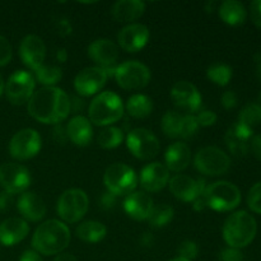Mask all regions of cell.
Instances as JSON below:
<instances>
[{"instance_id":"obj_22","label":"cell","mask_w":261,"mask_h":261,"mask_svg":"<svg viewBox=\"0 0 261 261\" xmlns=\"http://www.w3.org/2000/svg\"><path fill=\"white\" fill-rule=\"evenodd\" d=\"M153 206L154 205L152 198L143 191H134L129 194L124 201V209L127 216L137 221H144L149 218Z\"/></svg>"},{"instance_id":"obj_49","label":"cell","mask_w":261,"mask_h":261,"mask_svg":"<svg viewBox=\"0 0 261 261\" xmlns=\"http://www.w3.org/2000/svg\"><path fill=\"white\" fill-rule=\"evenodd\" d=\"M19 261H43V260L41 259V256L36 251L27 250V251L23 252V255L20 256Z\"/></svg>"},{"instance_id":"obj_1","label":"cell","mask_w":261,"mask_h":261,"mask_svg":"<svg viewBox=\"0 0 261 261\" xmlns=\"http://www.w3.org/2000/svg\"><path fill=\"white\" fill-rule=\"evenodd\" d=\"M71 102L68 94L58 87H43L28 101V112L42 124H58L70 114Z\"/></svg>"},{"instance_id":"obj_2","label":"cell","mask_w":261,"mask_h":261,"mask_svg":"<svg viewBox=\"0 0 261 261\" xmlns=\"http://www.w3.org/2000/svg\"><path fill=\"white\" fill-rule=\"evenodd\" d=\"M70 244V231L68 226L58 219L43 222L36 228L32 237V247L37 254L56 255Z\"/></svg>"},{"instance_id":"obj_24","label":"cell","mask_w":261,"mask_h":261,"mask_svg":"<svg viewBox=\"0 0 261 261\" xmlns=\"http://www.w3.org/2000/svg\"><path fill=\"white\" fill-rule=\"evenodd\" d=\"M190 160L191 152L188 145L185 143L176 142L171 144L166 150L165 166L168 168V171L180 172V171H184L190 165Z\"/></svg>"},{"instance_id":"obj_37","label":"cell","mask_w":261,"mask_h":261,"mask_svg":"<svg viewBox=\"0 0 261 261\" xmlns=\"http://www.w3.org/2000/svg\"><path fill=\"white\" fill-rule=\"evenodd\" d=\"M247 205L254 213L261 214V181L250 189L247 195Z\"/></svg>"},{"instance_id":"obj_23","label":"cell","mask_w":261,"mask_h":261,"mask_svg":"<svg viewBox=\"0 0 261 261\" xmlns=\"http://www.w3.org/2000/svg\"><path fill=\"white\" fill-rule=\"evenodd\" d=\"M17 206L23 218L31 222L41 221L46 214L45 201L35 193H23L18 199Z\"/></svg>"},{"instance_id":"obj_51","label":"cell","mask_w":261,"mask_h":261,"mask_svg":"<svg viewBox=\"0 0 261 261\" xmlns=\"http://www.w3.org/2000/svg\"><path fill=\"white\" fill-rule=\"evenodd\" d=\"M140 242H142L144 246H152L153 242H154V239H153V236L150 233H144L142 236V240H140Z\"/></svg>"},{"instance_id":"obj_10","label":"cell","mask_w":261,"mask_h":261,"mask_svg":"<svg viewBox=\"0 0 261 261\" xmlns=\"http://www.w3.org/2000/svg\"><path fill=\"white\" fill-rule=\"evenodd\" d=\"M126 145L134 157L143 161L154 158L161 148L157 137L144 127L132 130L126 137Z\"/></svg>"},{"instance_id":"obj_11","label":"cell","mask_w":261,"mask_h":261,"mask_svg":"<svg viewBox=\"0 0 261 261\" xmlns=\"http://www.w3.org/2000/svg\"><path fill=\"white\" fill-rule=\"evenodd\" d=\"M41 144V137L36 130L22 129L10 139L9 153L14 160H31L40 152Z\"/></svg>"},{"instance_id":"obj_15","label":"cell","mask_w":261,"mask_h":261,"mask_svg":"<svg viewBox=\"0 0 261 261\" xmlns=\"http://www.w3.org/2000/svg\"><path fill=\"white\" fill-rule=\"evenodd\" d=\"M171 193L178 200H182L185 203L196 200L199 196H201L205 191V181L195 180L186 175H176L168 181Z\"/></svg>"},{"instance_id":"obj_44","label":"cell","mask_w":261,"mask_h":261,"mask_svg":"<svg viewBox=\"0 0 261 261\" xmlns=\"http://www.w3.org/2000/svg\"><path fill=\"white\" fill-rule=\"evenodd\" d=\"M250 15L256 27L261 28V0H255L250 4Z\"/></svg>"},{"instance_id":"obj_27","label":"cell","mask_w":261,"mask_h":261,"mask_svg":"<svg viewBox=\"0 0 261 261\" xmlns=\"http://www.w3.org/2000/svg\"><path fill=\"white\" fill-rule=\"evenodd\" d=\"M218 14L224 23L229 25H241L246 20V9L237 0H226L218 8Z\"/></svg>"},{"instance_id":"obj_35","label":"cell","mask_w":261,"mask_h":261,"mask_svg":"<svg viewBox=\"0 0 261 261\" xmlns=\"http://www.w3.org/2000/svg\"><path fill=\"white\" fill-rule=\"evenodd\" d=\"M239 122L249 127H254L261 124V105L249 103L241 110L239 116Z\"/></svg>"},{"instance_id":"obj_48","label":"cell","mask_w":261,"mask_h":261,"mask_svg":"<svg viewBox=\"0 0 261 261\" xmlns=\"http://www.w3.org/2000/svg\"><path fill=\"white\" fill-rule=\"evenodd\" d=\"M13 203V195L7 193V191H2L0 193V211H7L10 208Z\"/></svg>"},{"instance_id":"obj_26","label":"cell","mask_w":261,"mask_h":261,"mask_svg":"<svg viewBox=\"0 0 261 261\" xmlns=\"http://www.w3.org/2000/svg\"><path fill=\"white\" fill-rule=\"evenodd\" d=\"M66 133L71 142L79 147H86L91 143L93 137V129L89 120L84 116H75L69 121Z\"/></svg>"},{"instance_id":"obj_29","label":"cell","mask_w":261,"mask_h":261,"mask_svg":"<svg viewBox=\"0 0 261 261\" xmlns=\"http://www.w3.org/2000/svg\"><path fill=\"white\" fill-rule=\"evenodd\" d=\"M153 102L145 94H133L126 102V111L135 119H144L152 114Z\"/></svg>"},{"instance_id":"obj_12","label":"cell","mask_w":261,"mask_h":261,"mask_svg":"<svg viewBox=\"0 0 261 261\" xmlns=\"http://www.w3.org/2000/svg\"><path fill=\"white\" fill-rule=\"evenodd\" d=\"M35 78L25 70H17L9 76L5 86V94L13 105H23L35 93Z\"/></svg>"},{"instance_id":"obj_8","label":"cell","mask_w":261,"mask_h":261,"mask_svg":"<svg viewBox=\"0 0 261 261\" xmlns=\"http://www.w3.org/2000/svg\"><path fill=\"white\" fill-rule=\"evenodd\" d=\"M115 79L121 88L127 91H138L148 86L150 81V71L144 64L139 61H125L115 69Z\"/></svg>"},{"instance_id":"obj_17","label":"cell","mask_w":261,"mask_h":261,"mask_svg":"<svg viewBox=\"0 0 261 261\" xmlns=\"http://www.w3.org/2000/svg\"><path fill=\"white\" fill-rule=\"evenodd\" d=\"M19 55L24 65L32 70H37L43 65L46 56V46L42 38L36 35L25 36L20 42Z\"/></svg>"},{"instance_id":"obj_3","label":"cell","mask_w":261,"mask_h":261,"mask_svg":"<svg viewBox=\"0 0 261 261\" xmlns=\"http://www.w3.org/2000/svg\"><path fill=\"white\" fill-rule=\"evenodd\" d=\"M257 224L254 217L246 211H239L226 219L223 226V239L232 249H242L254 241Z\"/></svg>"},{"instance_id":"obj_40","label":"cell","mask_w":261,"mask_h":261,"mask_svg":"<svg viewBox=\"0 0 261 261\" xmlns=\"http://www.w3.org/2000/svg\"><path fill=\"white\" fill-rule=\"evenodd\" d=\"M229 132H231L234 137L239 138V139L244 140V142H249L252 138V134H254V130H252L251 127L246 126V125L241 124V122H236V124L229 129Z\"/></svg>"},{"instance_id":"obj_54","label":"cell","mask_w":261,"mask_h":261,"mask_svg":"<svg viewBox=\"0 0 261 261\" xmlns=\"http://www.w3.org/2000/svg\"><path fill=\"white\" fill-rule=\"evenodd\" d=\"M3 91H4V81H3V76L0 75V96L3 94Z\"/></svg>"},{"instance_id":"obj_39","label":"cell","mask_w":261,"mask_h":261,"mask_svg":"<svg viewBox=\"0 0 261 261\" xmlns=\"http://www.w3.org/2000/svg\"><path fill=\"white\" fill-rule=\"evenodd\" d=\"M198 254L199 247L194 241H184L178 247V256L189 261L196 259Z\"/></svg>"},{"instance_id":"obj_31","label":"cell","mask_w":261,"mask_h":261,"mask_svg":"<svg viewBox=\"0 0 261 261\" xmlns=\"http://www.w3.org/2000/svg\"><path fill=\"white\" fill-rule=\"evenodd\" d=\"M124 140L122 130L116 126H107L99 133L98 144L105 149H114L117 148Z\"/></svg>"},{"instance_id":"obj_47","label":"cell","mask_w":261,"mask_h":261,"mask_svg":"<svg viewBox=\"0 0 261 261\" xmlns=\"http://www.w3.org/2000/svg\"><path fill=\"white\" fill-rule=\"evenodd\" d=\"M250 148H251V152L252 154H254V157L261 161V134L255 135V137L252 138Z\"/></svg>"},{"instance_id":"obj_18","label":"cell","mask_w":261,"mask_h":261,"mask_svg":"<svg viewBox=\"0 0 261 261\" xmlns=\"http://www.w3.org/2000/svg\"><path fill=\"white\" fill-rule=\"evenodd\" d=\"M149 40V30L147 25L140 23H133L126 25L120 31L117 41L122 50L127 53H137L140 51Z\"/></svg>"},{"instance_id":"obj_52","label":"cell","mask_w":261,"mask_h":261,"mask_svg":"<svg viewBox=\"0 0 261 261\" xmlns=\"http://www.w3.org/2000/svg\"><path fill=\"white\" fill-rule=\"evenodd\" d=\"M54 261H78V260H76L75 256H73V255L70 254H60L59 256L55 257V260Z\"/></svg>"},{"instance_id":"obj_7","label":"cell","mask_w":261,"mask_h":261,"mask_svg":"<svg viewBox=\"0 0 261 261\" xmlns=\"http://www.w3.org/2000/svg\"><path fill=\"white\" fill-rule=\"evenodd\" d=\"M89 208V199L81 189H69L64 191L58 201V214L66 223L81 221Z\"/></svg>"},{"instance_id":"obj_53","label":"cell","mask_w":261,"mask_h":261,"mask_svg":"<svg viewBox=\"0 0 261 261\" xmlns=\"http://www.w3.org/2000/svg\"><path fill=\"white\" fill-rule=\"evenodd\" d=\"M256 73H257V76L261 79V58L259 59V61H257V65H256Z\"/></svg>"},{"instance_id":"obj_14","label":"cell","mask_w":261,"mask_h":261,"mask_svg":"<svg viewBox=\"0 0 261 261\" xmlns=\"http://www.w3.org/2000/svg\"><path fill=\"white\" fill-rule=\"evenodd\" d=\"M107 73L99 66L86 68L76 74L74 79V88L81 96L89 97L103 88L107 81Z\"/></svg>"},{"instance_id":"obj_21","label":"cell","mask_w":261,"mask_h":261,"mask_svg":"<svg viewBox=\"0 0 261 261\" xmlns=\"http://www.w3.org/2000/svg\"><path fill=\"white\" fill-rule=\"evenodd\" d=\"M30 226L22 218H8L0 224V242L4 246H14L27 237Z\"/></svg>"},{"instance_id":"obj_42","label":"cell","mask_w":261,"mask_h":261,"mask_svg":"<svg viewBox=\"0 0 261 261\" xmlns=\"http://www.w3.org/2000/svg\"><path fill=\"white\" fill-rule=\"evenodd\" d=\"M195 117H196V121H198L199 126H204V127L212 126V125L216 124V121H217L216 112L209 111V110L200 111Z\"/></svg>"},{"instance_id":"obj_19","label":"cell","mask_w":261,"mask_h":261,"mask_svg":"<svg viewBox=\"0 0 261 261\" xmlns=\"http://www.w3.org/2000/svg\"><path fill=\"white\" fill-rule=\"evenodd\" d=\"M170 181V171L160 162L149 163L140 172V185L148 193L162 190Z\"/></svg>"},{"instance_id":"obj_6","label":"cell","mask_w":261,"mask_h":261,"mask_svg":"<svg viewBox=\"0 0 261 261\" xmlns=\"http://www.w3.org/2000/svg\"><path fill=\"white\" fill-rule=\"evenodd\" d=\"M103 182L107 191L114 195H129L138 185L137 173L124 163H114L105 171Z\"/></svg>"},{"instance_id":"obj_25","label":"cell","mask_w":261,"mask_h":261,"mask_svg":"<svg viewBox=\"0 0 261 261\" xmlns=\"http://www.w3.org/2000/svg\"><path fill=\"white\" fill-rule=\"evenodd\" d=\"M145 10V3L140 0H120L115 3L111 14L115 20L120 23H130L143 15Z\"/></svg>"},{"instance_id":"obj_56","label":"cell","mask_w":261,"mask_h":261,"mask_svg":"<svg viewBox=\"0 0 261 261\" xmlns=\"http://www.w3.org/2000/svg\"><path fill=\"white\" fill-rule=\"evenodd\" d=\"M259 99H260V102H261V92H260V96H259Z\"/></svg>"},{"instance_id":"obj_5","label":"cell","mask_w":261,"mask_h":261,"mask_svg":"<svg viewBox=\"0 0 261 261\" xmlns=\"http://www.w3.org/2000/svg\"><path fill=\"white\" fill-rule=\"evenodd\" d=\"M206 206L217 212H229L241 203V191L234 184L228 181H217L205 188L204 191Z\"/></svg>"},{"instance_id":"obj_55","label":"cell","mask_w":261,"mask_h":261,"mask_svg":"<svg viewBox=\"0 0 261 261\" xmlns=\"http://www.w3.org/2000/svg\"><path fill=\"white\" fill-rule=\"evenodd\" d=\"M168 261H189V260H186V259H184V257H175V259H172V260H168Z\"/></svg>"},{"instance_id":"obj_20","label":"cell","mask_w":261,"mask_h":261,"mask_svg":"<svg viewBox=\"0 0 261 261\" xmlns=\"http://www.w3.org/2000/svg\"><path fill=\"white\" fill-rule=\"evenodd\" d=\"M88 56L98 64L99 68L107 69L116 63L119 58V48L107 38H98L88 46Z\"/></svg>"},{"instance_id":"obj_38","label":"cell","mask_w":261,"mask_h":261,"mask_svg":"<svg viewBox=\"0 0 261 261\" xmlns=\"http://www.w3.org/2000/svg\"><path fill=\"white\" fill-rule=\"evenodd\" d=\"M199 129V124L194 115H184L181 138H191Z\"/></svg>"},{"instance_id":"obj_28","label":"cell","mask_w":261,"mask_h":261,"mask_svg":"<svg viewBox=\"0 0 261 261\" xmlns=\"http://www.w3.org/2000/svg\"><path fill=\"white\" fill-rule=\"evenodd\" d=\"M75 233L76 237L81 239L82 241L89 242V244H96V242L102 241L106 237L107 228L101 222L87 221L76 227Z\"/></svg>"},{"instance_id":"obj_33","label":"cell","mask_w":261,"mask_h":261,"mask_svg":"<svg viewBox=\"0 0 261 261\" xmlns=\"http://www.w3.org/2000/svg\"><path fill=\"white\" fill-rule=\"evenodd\" d=\"M206 76L217 86L224 87L229 83L232 78V69L226 64H213L206 70Z\"/></svg>"},{"instance_id":"obj_13","label":"cell","mask_w":261,"mask_h":261,"mask_svg":"<svg viewBox=\"0 0 261 261\" xmlns=\"http://www.w3.org/2000/svg\"><path fill=\"white\" fill-rule=\"evenodd\" d=\"M31 184L30 171L18 163H3L0 166V185L9 194L24 193Z\"/></svg>"},{"instance_id":"obj_46","label":"cell","mask_w":261,"mask_h":261,"mask_svg":"<svg viewBox=\"0 0 261 261\" xmlns=\"http://www.w3.org/2000/svg\"><path fill=\"white\" fill-rule=\"evenodd\" d=\"M115 203H116V195H114L110 191H106L103 193V195L101 196V206L103 209H111L115 206Z\"/></svg>"},{"instance_id":"obj_36","label":"cell","mask_w":261,"mask_h":261,"mask_svg":"<svg viewBox=\"0 0 261 261\" xmlns=\"http://www.w3.org/2000/svg\"><path fill=\"white\" fill-rule=\"evenodd\" d=\"M226 143L228 145L229 150L232 152V154L237 155V157H242L247 153L249 150V145H247V142H244V140L239 139L237 137H234L231 132H227L226 134Z\"/></svg>"},{"instance_id":"obj_30","label":"cell","mask_w":261,"mask_h":261,"mask_svg":"<svg viewBox=\"0 0 261 261\" xmlns=\"http://www.w3.org/2000/svg\"><path fill=\"white\" fill-rule=\"evenodd\" d=\"M184 115L176 111H167L162 119V130L168 138H180Z\"/></svg>"},{"instance_id":"obj_41","label":"cell","mask_w":261,"mask_h":261,"mask_svg":"<svg viewBox=\"0 0 261 261\" xmlns=\"http://www.w3.org/2000/svg\"><path fill=\"white\" fill-rule=\"evenodd\" d=\"M12 46L5 37L0 36V66H5L12 60Z\"/></svg>"},{"instance_id":"obj_43","label":"cell","mask_w":261,"mask_h":261,"mask_svg":"<svg viewBox=\"0 0 261 261\" xmlns=\"http://www.w3.org/2000/svg\"><path fill=\"white\" fill-rule=\"evenodd\" d=\"M219 260L221 261H244V255L239 249H224L219 255Z\"/></svg>"},{"instance_id":"obj_34","label":"cell","mask_w":261,"mask_h":261,"mask_svg":"<svg viewBox=\"0 0 261 261\" xmlns=\"http://www.w3.org/2000/svg\"><path fill=\"white\" fill-rule=\"evenodd\" d=\"M173 218V208L167 204L153 206L150 216L148 218L152 227H163L170 223Z\"/></svg>"},{"instance_id":"obj_9","label":"cell","mask_w":261,"mask_h":261,"mask_svg":"<svg viewBox=\"0 0 261 261\" xmlns=\"http://www.w3.org/2000/svg\"><path fill=\"white\" fill-rule=\"evenodd\" d=\"M194 163L199 172L206 176H222L228 172L231 158L217 147H205L196 153Z\"/></svg>"},{"instance_id":"obj_50","label":"cell","mask_w":261,"mask_h":261,"mask_svg":"<svg viewBox=\"0 0 261 261\" xmlns=\"http://www.w3.org/2000/svg\"><path fill=\"white\" fill-rule=\"evenodd\" d=\"M193 205H194V209H195L196 212H201L203 209L206 208V201H205V198H204V194L201 196H199L196 200L193 201Z\"/></svg>"},{"instance_id":"obj_45","label":"cell","mask_w":261,"mask_h":261,"mask_svg":"<svg viewBox=\"0 0 261 261\" xmlns=\"http://www.w3.org/2000/svg\"><path fill=\"white\" fill-rule=\"evenodd\" d=\"M222 106L226 110H232L236 107L237 105V96L233 91H227L222 94L221 98Z\"/></svg>"},{"instance_id":"obj_4","label":"cell","mask_w":261,"mask_h":261,"mask_svg":"<svg viewBox=\"0 0 261 261\" xmlns=\"http://www.w3.org/2000/svg\"><path fill=\"white\" fill-rule=\"evenodd\" d=\"M89 121L98 126H110L124 115L121 98L114 92H102L89 105Z\"/></svg>"},{"instance_id":"obj_32","label":"cell","mask_w":261,"mask_h":261,"mask_svg":"<svg viewBox=\"0 0 261 261\" xmlns=\"http://www.w3.org/2000/svg\"><path fill=\"white\" fill-rule=\"evenodd\" d=\"M35 74L38 83L43 84L45 87H54L61 81V76H63L61 69L54 65L40 66L37 70H35Z\"/></svg>"},{"instance_id":"obj_16","label":"cell","mask_w":261,"mask_h":261,"mask_svg":"<svg viewBox=\"0 0 261 261\" xmlns=\"http://www.w3.org/2000/svg\"><path fill=\"white\" fill-rule=\"evenodd\" d=\"M171 97L175 105L191 115L201 107V96L194 84L186 81L177 82L171 89Z\"/></svg>"}]
</instances>
